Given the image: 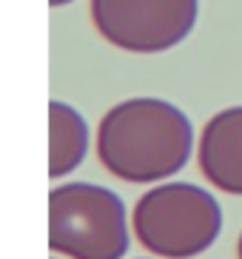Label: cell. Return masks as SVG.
Instances as JSON below:
<instances>
[{"mask_svg": "<svg viewBox=\"0 0 242 259\" xmlns=\"http://www.w3.org/2000/svg\"><path fill=\"white\" fill-rule=\"evenodd\" d=\"M194 131L177 106L137 97L114 106L97 131L100 162L126 183L174 177L191 157Z\"/></svg>", "mask_w": 242, "mask_h": 259, "instance_id": "cell-1", "label": "cell"}, {"mask_svg": "<svg viewBox=\"0 0 242 259\" xmlns=\"http://www.w3.org/2000/svg\"><path fill=\"white\" fill-rule=\"evenodd\" d=\"M49 248L68 259H120L129 251L123 199L91 183L54 188L49 194Z\"/></svg>", "mask_w": 242, "mask_h": 259, "instance_id": "cell-2", "label": "cell"}, {"mask_svg": "<svg viewBox=\"0 0 242 259\" xmlns=\"http://www.w3.org/2000/svg\"><path fill=\"white\" fill-rule=\"evenodd\" d=\"M220 202L199 185H159L134 208V234L140 245L166 259H188L203 253L220 236Z\"/></svg>", "mask_w": 242, "mask_h": 259, "instance_id": "cell-3", "label": "cell"}, {"mask_svg": "<svg viewBox=\"0 0 242 259\" xmlns=\"http://www.w3.org/2000/svg\"><path fill=\"white\" fill-rule=\"evenodd\" d=\"M91 20L111 46L154 54L188 37L197 0H91Z\"/></svg>", "mask_w": 242, "mask_h": 259, "instance_id": "cell-4", "label": "cell"}, {"mask_svg": "<svg viewBox=\"0 0 242 259\" xmlns=\"http://www.w3.org/2000/svg\"><path fill=\"white\" fill-rule=\"evenodd\" d=\"M199 168L220 191L242 197V106L225 108L205 122Z\"/></svg>", "mask_w": 242, "mask_h": 259, "instance_id": "cell-5", "label": "cell"}, {"mask_svg": "<svg viewBox=\"0 0 242 259\" xmlns=\"http://www.w3.org/2000/svg\"><path fill=\"white\" fill-rule=\"evenodd\" d=\"M89 151L86 120L71 106L54 100L49 106V174L63 177L74 171Z\"/></svg>", "mask_w": 242, "mask_h": 259, "instance_id": "cell-6", "label": "cell"}, {"mask_svg": "<svg viewBox=\"0 0 242 259\" xmlns=\"http://www.w3.org/2000/svg\"><path fill=\"white\" fill-rule=\"evenodd\" d=\"M52 6H66V3H71V0H49Z\"/></svg>", "mask_w": 242, "mask_h": 259, "instance_id": "cell-7", "label": "cell"}, {"mask_svg": "<svg viewBox=\"0 0 242 259\" xmlns=\"http://www.w3.org/2000/svg\"><path fill=\"white\" fill-rule=\"evenodd\" d=\"M236 251H239V259H242V236H239V248H236Z\"/></svg>", "mask_w": 242, "mask_h": 259, "instance_id": "cell-8", "label": "cell"}]
</instances>
